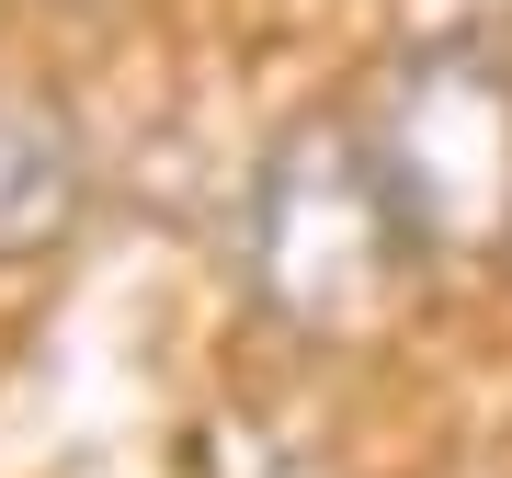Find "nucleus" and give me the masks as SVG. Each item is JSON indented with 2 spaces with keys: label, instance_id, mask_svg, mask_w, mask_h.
Returning <instances> with one entry per match:
<instances>
[{
  "label": "nucleus",
  "instance_id": "f257e3e1",
  "mask_svg": "<svg viewBox=\"0 0 512 478\" xmlns=\"http://www.w3.org/2000/svg\"><path fill=\"white\" fill-rule=\"evenodd\" d=\"M421 274L353 126H296L251 194V296L308 342H376Z\"/></svg>",
  "mask_w": 512,
  "mask_h": 478
},
{
  "label": "nucleus",
  "instance_id": "f03ea898",
  "mask_svg": "<svg viewBox=\"0 0 512 478\" xmlns=\"http://www.w3.org/2000/svg\"><path fill=\"white\" fill-rule=\"evenodd\" d=\"M387 205H399L410 251L467 274L512 251V69L478 46H410L353 114Z\"/></svg>",
  "mask_w": 512,
  "mask_h": 478
},
{
  "label": "nucleus",
  "instance_id": "7ed1b4c3",
  "mask_svg": "<svg viewBox=\"0 0 512 478\" xmlns=\"http://www.w3.org/2000/svg\"><path fill=\"white\" fill-rule=\"evenodd\" d=\"M80 194H92V160H80L69 114L35 103V92H0V262L57 251Z\"/></svg>",
  "mask_w": 512,
  "mask_h": 478
}]
</instances>
